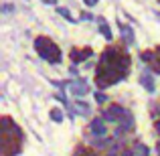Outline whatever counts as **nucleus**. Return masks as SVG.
Instances as JSON below:
<instances>
[{
    "label": "nucleus",
    "mask_w": 160,
    "mask_h": 156,
    "mask_svg": "<svg viewBox=\"0 0 160 156\" xmlns=\"http://www.w3.org/2000/svg\"><path fill=\"white\" fill-rule=\"evenodd\" d=\"M39 55L45 59V61H49V63H59L61 61V49H59L55 43H51L47 49H43Z\"/></svg>",
    "instance_id": "nucleus-1"
},
{
    "label": "nucleus",
    "mask_w": 160,
    "mask_h": 156,
    "mask_svg": "<svg viewBox=\"0 0 160 156\" xmlns=\"http://www.w3.org/2000/svg\"><path fill=\"white\" fill-rule=\"evenodd\" d=\"M126 113H128V112H126L122 105L113 103V105H109L106 112H103V116H106V120H108V122H120L122 118L126 116Z\"/></svg>",
    "instance_id": "nucleus-2"
},
{
    "label": "nucleus",
    "mask_w": 160,
    "mask_h": 156,
    "mask_svg": "<svg viewBox=\"0 0 160 156\" xmlns=\"http://www.w3.org/2000/svg\"><path fill=\"white\" fill-rule=\"evenodd\" d=\"M69 57H71V61H73V63H81V61H85V59L91 57V49L89 47H85V49H73V51L69 53Z\"/></svg>",
    "instance_id": "nucleus-3"
},
{
    "label": "nucleus",
    "mask_w": 160,
    "mask_h": 156,
    "mask_svg": "<svg viewBox=\"0 0 160 156\" xmlns=\"http://www.w3.org/2000/svg\"><path fill=\"white\" fill-rule=\"evenodd\" d=\"M69 89H71V93H73L75 98H83V95L89 91V87H87L85 81H73V83L69 85Z\"/></svg>",
    "instance_id": "nucleus-4"
},
{
    "label": "nucleus",
    "mask_w": 160,
    "mask_h": 156,
    "mask_svg": "<svg viewBox=\"0 0 160 156\" xmlns=\"http://www.w3.org/2000/svg\"><path fill=\"white\" fill-rule=\"evenodd\" d=\"M130 63H132V61H130V55H120V57L116 59V67H118V69H120L124 75L128 73V69H130Z\"/></svg>",
    "instance_id": "nucleus-5"
},
{
    "label": "nucleus",
    "mask_w": 160,
    "mask_h": 156,
    "mask_svg": "<svg viewBox=\"0 0 160 156\" xmlns=\"http://www.w3.org/2000/svg\"><path fill=\"white\" fill-rule=\"evenodd\" d=\"M89 130H91L93 136H103V134H106V124H103V120H93L91 126H89Z\"/></svg>",
    "instance_id": "nucleus-6"
},
{
    "label": "nucleus",
    "mask_w": 160,
    "mask_h": 156,
    "mask_svg": "<svg viewBox=\"0 0 160 156\" xmlns=\"http://www.w3.org/2000/svg\"><path fill=\"white\" fill-rule=\"evenodd\" d=\"M118 57H120L118 49H116V47H108L106 51H103V55H102V61H103V63H113Z\"/></svg>",
    "instance_id": "nucleus-7"
},
{
    "label": "nucleus",
    "mask_w": 160,
    "mask_h": 156,
    "mask_svg": "<svg viewBox=\"0 0 160 156\" xmlns=\"http://www.w3.org/2000/svg\"><path fill=\"white\" fill-rule=\"evenodd\" d=\"M118 124H120V130H118V132H124V130H130V128H134V118L130 116V113H126L124 118H122L120 122H118Z\"/></svg>",
    "instance_id": "nucleus-8"
},
{
    "label": "nucleus",
    "mask_w": 160,
    "mask_h": 156,
    "mask_svg": "<svg viewBox=\"0 0 160 156\" xmlns=\"http://www.w3.org/2000/svg\"><path fill=\"white\" fill-rule=\"evenodd\" d=\"M51 43H53V41L49 39V37H37V39H35V49H37V51L41 53L43 49H47V47H49Z\"/></svg>",
    "instance_id": "nucleus-9"
},
{
    "label": "nucleus",
    "mask_w": 160,
    "mask_h": 156,
    "mask_svg": "<svg viewBox=\"0 0 160 156\" xmlns=\"http://www.w3.org/2000/svg\"><path fill=\"white\" fill-rule=\"evenodd\" d=\"M140 59H142V61H146V63H154L156 53H154V51H142L140 53Z\"/></svg>",
    "instance_id": "nucleus-10"
},
{
    "label": "nucleus",
    "mask_w": 160,
    "mask_h": 156,
    "mask_svg": "<svg viewBox=\"0 0 160 156\" xmlns=\"http://www.w3.org/2000/svg\"><path fill=\"white\" fill-rule=\"evenodd\" d=\"M142 85H144L148 91H154V81H152L150 75H142Z\"/></svg>",
    "instance_id": "nucleus-11"
},
{
    "label": "nucleus",
    "mask_w": 160,
    "mask_h": 156,
    "mask_svg": "<svg viewBox=\"0 0 160 156\" xmlns=\"http://www.w3.org/2000/svg\"><path fill=\"white\" fill-rule=\"evenodd\" d=\"M99 31H102V35L106 37L108 41H112V37H113V35H112V31H109V27H108L106 23H103V20H102V23H99Z\"/></svg>",
    "instance_id": "nucleus-12"
},
{
    "label": "nucleus",
    "mask_w": 160,
    "mask_h": 156,
    "mask_svg": "<svg viewBox=\"0 0 160 156\" xmlns=\"http://www.w3.org/2000/svg\"><path fill=\"white\" fill-rule=\"evenodd\" d=\"M51 120L53 122H63V113H61V109H51Z\"/></svg>",
    "instance_id": "nucleus-13"
},
{
    "label": "nucleus",
    "mask_w": 160,
    "mask_h": 156,
    "mask_svg": "<svg viewBox=\"0 0 160 156\" xmlns=\"http://www.w3.org/2000/svg\"><path fill=\"white\" fill-rule=\"evenodd\" d=\"M122 33H124L126 41H130V43L134 41V33H132V28H128V27H124V24H122Z\"/></svg>",
    "instance_id": "nucleus-14"
},
{
    "label": "nucleus",
    "mask_w": 160,
    "mask_h": 156,
    "mask_svg": "<svg viewBox=\"0 0 160 156\" xmlns=\"http://www.w3.org/2000/svg\"><path fill=\"white\" fill-rule=\"evenodd\" d=\"M136 156H148V148L142 146V144H138L136 146Z\"/></svg>",
    "instance_id": "nucleus-15"
},
{
    "label": "nucleus",
    "mask_w": 160,
    "mask_h": 156,
    "mask_svg": "<svg viewBox=\"0 0 160 156\" xmlns=\"http://www.w3.org/2000/svg\"><path fill=\"white\" fill-rule=\"evenodd\" d=\"M59 14H61V16H65V18L69 20V23H75V18H71V12L67 10V8H59Z\"/></svg>",
    "instance_id": "nucleus-16"
},
{
    "label": "nucleus",
    "mask_w": 160,
    "mask_h": 156,
    "mask_svg": "<svg viewBox=\"0 0 160 156\" xmlns=\"http://www.w3.org/2000/svg\"><path fill=\"white\" fill-rule=\"evenodd\" d=\"M106 95H103V93H95V102H98V103H103V102H106Z\"/></svg>",
    "instance_id": "nucleus-17"
},
{
    "label": "nucleus",
    "mask_w": 160,
    "mask_h": 156,
    "mask_svg": "<svg viewBox=\"0 0 160 156\" xmlns=\"http://www.w3.org/2000/svg\"><path fill=\"white\" fill-rule=\"evenodd\" d=\"M83 2H85V4H87V6H95V4H98V2H99V0H83Z\"/></svg>",
    "instance_id": "nucleus-18"
},
{
    "label": "nucleus",
    "mask_w": 160,
    "mask_h": 156,
    "mask_svg": "<svg viewBox=\"0 0 160 156\" xmlns=\"http://www.w3.org/2000/svg\"><path fill=\"white\" fill-rule=\"evenodd\" d=\"M43 2H45V4H55L57 0H43Z\"/></svg>",
    "instance_id": "nucleus-19"
},
{
    "label": "nucleus",
    "mask_w": 160,
    "mask_h": 156,
    "mask_svg": "<svg viewBox=\"0 0 160 156\" xmlns=\"http://www.w3.org/2000/svg\"><path fill=\"white\" fill-rule=\"evenodd\" d=\"M154 128H156V132L160 134V122H156V126H154Z\"/></svg>",
    "instance_id": "nucleus-20"
},
{
    "label": "nucleus",
    "mask_w": 160,
    "mask_h": 156,
    "mask_svg": "<svg viewBox=\"0 0 160 156\" xmlns=\"http://www.w3.org/2000/svg\"><path fill=\"white\" fill-rule=\"evenodd\" d=\"M79 156H93V154H89V152H79Z\"/></svg>",
    "instance_id": "nucleus-21"
},
{
    "label": "nucleus",
    "mask_w": 160,
    "mask_h": 156,
    "mask_svg": "<svg viewBox=\"0 0 160 156\" xmlns=\"http://www.w3.org/2000/svg\"><path fill=\"white\" fill-rule=\"evenodd\" d=\"M158 150H160V142H158Z\"/></svg>",
    "instance_id": "nucleus-22"
},
{
    "label": "nucleus",
    "mask_w": 160,
    "mask_h": 156,
    "mask_svg": "<svg viewBox=\"0 0 160 156\" xmlns=\"http://www.w3.org/2000/svg\"><path fill=\"white\" fill-rule=\"evenodd\" d=\"M158 51H160V49H158Z\"/></svg>",
    "instance_id": "nucleus-23"
}]
</instances>
